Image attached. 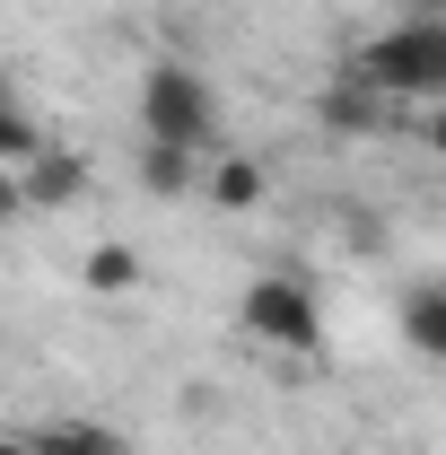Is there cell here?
Instances as JSON below:
<instances>
[{"instance_id":"8","label":"cell","mask_w":446,"mask_h":455,"mask_svg":"<svg viewBox=\"0 0 446 455\" xmlns=\"http://www.w3.org/2000/svg\"><path fill=\"white\" fill-rule=\"evenodd\" d=\"M263 158H211V175H202V193H211V211H254L263 202Z\"/></svg>"},{"instance_id":"5","label":"cell","mask_w":446,"mask_h":455,"mask_svg":"<svg viewBox=\"0 0 446 455\" xmlns=\"http://www.w3.org/2000/svg\"><path fill=\"white\" fill-rule=\"evenodd\" d=\"M315 123H324V132H377V123H386V97H377L359 70H341L333 88L315 97Z\"/></svg>"},{"instance_id":"4","label":"cell","mask_w":446,"mask_h":455,"mask_svg":"<svg viewBox=\"0 0 446 455\" xmlns=\"http://www.w3.org/2000/svg\"><path fill=\"white\" fill-rule=\"evenodd\" d=\"M9 193H18L27 211H70V202L88 193V167H79L70 149H44V158H36L27 175H9Z\"/></svg>"},{"instance_id":"11","label":"cell","mask_w":446,"mask_h":455,"mask_svg":"<svg viewBox=\"0 0 446 455\" xmlns=\"http://www.w3.org/2000/svg\"><path fill=\"white\" fill-rule=\"evenodd\" d=\"M36 158H44V123H36L27 106H9V114H0V167H9V175H27Z\"/></svg>"},{"instance_id":"10","label":"cell","mask_w":446,"mask_h":455,"mask_svg":"<svg viewBox=\"0 0 446 455\" xmlns=\"http://www.w3.org/2000/svg\"><path fill=\"white\" fill-rule=\"evenodd\" d=\"M36 447H44V455H131L106 420H44V429H36Z\"/></svg>"},{"instance_id":"7","label":"cell","mask_w":446,"mask_h":455,"mask_svg":"<svg viewBox=\"0 0 446 455\" xmlns=\"http://www.w3.org/2000/svg\"><path fill=\"white\" fill-rule=\"evenodd\" d=\"M211 175V158L202 149H175V140H140V184L149 193H193Z\"/></svg>"},{"instance_id":"13","label":"cell","mask_w":446,"mask_h":455,"mask_svg":"<svg viewBox=\"0 0 446 455\" xmlns=\"http://www.w3.org/2000/svg\"><path fill=\"white\" fill-rule=\"evenodd\" d=\"M0 455H44V447H36V429H18V438H0Z\"/></svg>"},{"instance_id":"6","label":"cell","mask_w":446,"mask_h":455,"mask_svg":"<svg viewBox=\"0 0 446 455\" xmlns=\"http://www.w3.org/2000/svg\"><path fill=\"white\" fill-rule=\"evenodd\" d=\"M402 341H411L420 359H438V368H446V281L402 289Z\"/></svg>"},{"instance_id":"2","label":"cell","mask_w":446,"mask_h":455,"mask_svg":"<svg viewBox=\"0 0 446 455\" xmlns=\"http://www.w3.org/2000/svg\"><path fill=\"white\" fill-rule=\"evenodd\" d=\"M140 140H175V149L219 140V97L193 61H149L140 70Z\"/></svg>"},{"instance_id":"1","label":"cell","mask_w":446,"mask_h":455,"mask_svg":"<svg viewBox=\"0 0 446 455\" xmlns=\"http://www.w3.org/2000/svg\"><path fill=\"white\" fill-rule=\"evenodd\" d=\"M350 70L386 97V106H446V18H402L386 36H368Z\"/></svg>"},{"instance_id":"3","label":"cell","mask_w":446,"mask_h":455,"mask_svg":"<svg viewBox=\"0 0 446 455\" xmlns=\"http://www.w3.org/2000/svg\"><path fill=\"white\" fill-rule=\"evenodd\" d=\"M236 315H245V333L263 350H289V359H315L324 350V298L298 272H254L245 298H236Z\"/></svg>"},{"instance_id":"12","label":"cell","mask_w":446,"mask_h":455,"mask_svg":"<svg viewBox=\"0 0 446 455\" xmlns=\"http://www.w3.org/2000/svg\"><path fill=\"white\" fill-rule=\"evenodd\" d=\"M420 140H429V149L446 158V106H429V114H420Z\"/></svg>"},{"instance_id":"9","label":"cell","mask_w":446,"mask_h":455,"mask_svg":"<svg viewBox=\"0 0 446 455\" xmlns=\"http://www.w3.org/2000/svg\"><path fill=\"white\" fill-rule=\"evenodd\" d=\"M140 281H149V272H140L131 245H97V254L79 263V289H88V298H131Z\"/></svg>"}]
</instances>
